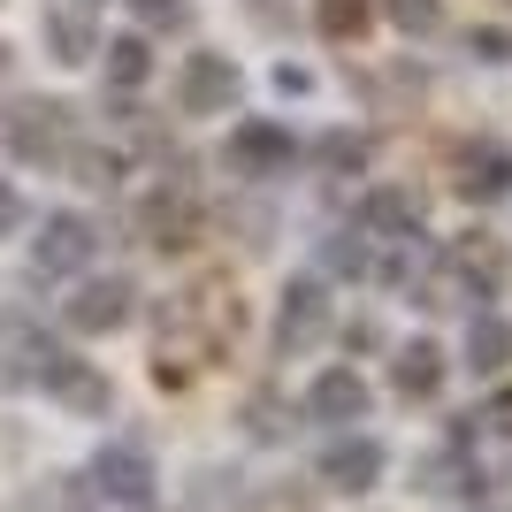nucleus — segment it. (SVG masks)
<instances>
[{
	"label": "nucleus",
	"mask_w": 512,
	"mask_h": 512,
	"mask_svg": "<svg viewBox=\"0 0 512 512\" xmlns=\"http://www.w3.org/2000/svg\"><path fill=\"white\" fill-rule=\"evenodd\" d=\"M0 62H8V46H0Z\"/></svg>",
	"instance_id": "c756f323"
},
{
	"label": "nucleus",
	"mask_w": 512,
	"mask_h": 512,
	"mask_svg": "<svg viewBox=\"0 0 512 512\" xmlns=\"http://www.w3.org/2000/svg\"><path fill=\"white\" fill-rule=\"evenodd\" d=\"M245 77L230 69V54H184L176 69V115H230Z\"/></svg>",
	"instance_id": "423d86ee"
},
{
	"label": "nucleus",
	"mask_w": 512,
	"mask_h": 512,
	"mask_svg": "<svg viewBox=\"0 0 512 512\" xmlns=\"http://www.w3.org/2000/svg\"><path fill=\"white\" fill-rule=\"evenodd\" d=\"M474 54L482 62H512V31H474Z\"/></svg>",
	"instance_id": "c85d7f7f"
},
{
	"label": "nucleus",
	"mask_w": 512,
	"mask_h": 512,
	"mask_svg": "<svg viewBox=\"0 0 512 512\" xmlns=\"http://www.w3.org/2000/svg\"><path fill=\"white\" fill-rule=\"evenodd\" d=\"M39 390H54L69 413H85V421H100L107 406H115V390H107V375L92 360H77V352H54L46 360V375H39Z\"/></svg>",
	"instance_id": "f8f14e48"
},
{
	"label": "nucleus",
	"mask_w": 512,
	"mask_h": 512,
	"mask_svg": "<svg viewBox=\"0 0 512 512\" xmlns=\"http://www.w3.org/2000/svg\"><path fill=\"white\" fill-rule=\"evenodd\" d=\"M367 161H375V138H367V130H321L314 138L321 176H367Z\"/></svg>",
	"instance_id": "aec40b11"
},
{
	"label": "nucleus",
	"mask_w": 512,
	"mask_h": 512,
	"mask_svg": "<svg viewBox=\"0 0 512 512\" xmlns=\"http://www.w3.org/2000/svg\"><path fill=\"white\" fill-rule=\"evenodd\" d=\"M46 39H54L62 62H92V54H100V16H92V0L54 8V16H46Z\"/></svg>",
	"instance_id": "a211bd4d"
},
{
	"label": "nucleus",
	"mask_w": 512,
	"mask_h": 512,
	"mask_svg": "<svg viewBox=\"0 0 512 512\" xmlns=\"http://www.w3.org/2000/svg\"><path fill=\"white\" fill-rule=\"evenodd\" d=\"M451 276H459V283H474V291L490 299L497 283L512 276V253H505V245H497V237L467 230V237H459V245H451Z\"/></svg>",
	"instance_id": "f3484780"
},
{
	"label": "nucleus",
	"mask_w": 512,
	"mask_h": 512,
	"mask_svg": "<svg viewBox=\"0 0 512 512\" xmlns=\"http://www.w3.org/2000/svg\"><path fill=\"white\" fill-rule=\"evenodd\" d=\"M329 321H337V314H329V291H321L314 276H291V283H283V306H276V352H283V360H299L306 344L329 337Z\"/></svg>",
	"instance_id": "0eeeda50"
},
{
	"label": "nucleus",
	"mask_w": 512,
	"mask_h": 512,
	"mask_svg": "<svg viewBox=\"0 0 512 512\" xmlns=\"http://www.w3.org/2000/svg\"><path fill=\"white\" fill-rule=\"evenodd\" d=\"M383 467H390V451L375 444L367 428H337V436L321 444V459H314L321 490H337V497H367L375 482H383Z\"/></svg>",
	"instance_id": "7ed1b4c3"
},
{
	"label": "nucleus",
	"mask_w": 512,
	"mask_h": 512,
	"mask_svg": "<svg viewBox=\"0 0 512 512\" xmlns=\"http://www.w3.org/2000/svg\"><path fill=\"white\" fill-rule=\"evenodd\" d=\"M383 16L398 23L406 39H428V31H436V16H444V8H436V0H383Z\"/></svg>",
	"instance_id": "393cba45"
},
{
	"label": "nucleus",
	"mask_w": 512,
	"mask_h": 512,
	"mask_svg": "<svg viewBox=\"0 0 512 512\" xmlns=\"http://www.w3.org/2000/svg\"><path fill=\"white\" fill-rule=\"evenodd\" d=\"M230 169L237 176H291L299 169V138L276 130V123H245L230 138Z\"/></svg>",
	"instance_id": "4468645a"
},
{
	"label": "nucleus",
	"mask_w": 512,
	"mask_h": 512,
	"mask_svg": "<svg viewBox=\"0 0 512 512\" xmlns=\"http://www.w3.org/2000/svg\"><path fill=\"white\" fill-rule=\"evenodd\" d=\"M237 291L222 276H207V283H192V291H176L169 306H161V337H176V329H184V344H192V352H207V360H222V352H230L237 344Z\"/></svg>",
	"instance_id": "f257e3e1"
},
{
	"label": "nucleus",
	"mask_w": 512,
	"mask_h": 512,
	"mask_svg": "<svg viewBox=\"0 0 512 512\" xmlns=\"http://www.w3.org/2000/svg\"><path fill=\"white\" fill-rule=\"evenodd\" d=\"M138 16H146L153 31H184V0H138Z\"/></svg>",
	"instance_id": "a878e982"
},
{
	"label": "nucleus",
	"mask_w": 512,
	"mask_h": 512,
	"mask_svg": "<svg viewBox=\"0 0 512 512\" xmlns=\"http://www.w3.org/2000/svg\"><path fill=\"white\" fill-rule=\"evenodd\" d=\"M360 230L367 237H383V245H421V199L413 192H367V207H360Z\"/></svg>",
	"instance_id": "dca6fc26"
},
{
	"label": "nucleus",
	"mask_w": 512,
	"mask_h": 512,
	"mask_svg": "<svg viewBox=\"0 0 512 512\" xmlns=\"http://www.w3.org/2000/svg\"><path fill=\"white\" fill-rule=\"evenodd\" d=\"M92 497H100V505H123V512H146L153 505V482H161V474H153V451L146 444H130V436H115V444H100L92 451Z\"/></svg>",
	"instance_id": "f03ea898"
},
{
	"label": "nucleus",
	"mask_w": 512,
	"mask_h": 512,
	"mask_svg": "<svg viewBox=\"0 0 512 512\" xmlns=\"http://www.w3.org/2000/svg\"><path fill=\"white\" fill-rule=\"evenodd\" d=\"M69 169H77V184L107 192V184H123V176H130V161L115 146H77V153H69Z\"/></svg>",
	"instance_id": "5701e85b"
},
{
	"label": "nucleus",
	"mask_w": 512,
	"mask_h": 512,
	"mask_svg": "<svg viewBox=\"0 0 512 512\" xmlns=\"http://www.w3.org/2000/svg\"><path fill=\"white\" fill-rule=\"evenodd\" d=\"M413 490L421 497H482L490 490V467L474 459V444H444V451H421Z\"/></svg>",
	"instance_id": "9d476101"
},
{
	"label": "nucleus",
	"mask_w": 512,
	"mask_h": 512,
	"mask_svg": "<svg viewBox=\"0 0 512 512\" xmlns=\"http://www.w3.org/2000/svg\"><path fill=\"white\" fill-rule=\"evenodd\" d=\"M130 306H138L130 276H92V283H77V299L62 306V321L77 329V337H107V329L130 321Z\"/></svg>",
	"instance_id": "1a4fd4ad"
},
{
	"label": "nucleus",
	"mask_w": 512,
	"mask_h": 512,
	"mask_svg": "<svg viewBox=\"0 0 512 512\" xmlns=\"http://www.w3.org/2000/svg\"><path fill=\"white\" fill-rule=\"evenodd\" d=\"M451 184H459V199H505L512 192V146H497V138H467L459 146V161H451Z\"/></svg>",
	"instance_id": "ddd939ff"
},
{
	"label": "nucleus",
	"mask_w": 512,
	"mask_h": 512,
	"mask_svg": "<svg viewBox=\"0 0 512 512\" xmlns=\"http://www.w3.org/2000/svg\"><path fill=\"white\" fill-rule=\"evenodd\" d=\"M138 230H146L153 253H184V245H199V230H207V214H199L192 184L176 176V184H161V192L138 207Z\"/></svg>",
	"instance_id": "39448f33"
},
{
	"label": "nucleus",
	"mask_w": 512,
	"mask_h": 512,
	"mask_svg": "<svg viewBox=\"0 0 512 512\" xmlns=\"http://www.w3.org/2000/svg\"><path fill=\"white\" fill-rule=\"evenodd\" d=\"M367 375L360 367H321L314 383H306V398H299V421H321V428H352V421H367Z\"/></svg>",
	"instance_id": "6e6552de"
},
{
	"label": "nucleus",
	"mask_w": 512,
	"mask_h": 512,
	"mask_svg": "<svg viewBox=\"0 0 512 512\" xmlns=\"http://www.w3.org/2000/svg\"><path fill=\"white\" fill-rule=\"evenodd\" d=\"M92 253H100V230L85 214H46L39 237H31V276L39 283H62V276H85Z\"/></svg>",
	"instance_id": "20e7f679"
},
{
	"label": "nucleus",
	"mask_w": 512,
	"mask_h": 512,
	"mask_svg": "<svg viewBox=\"0 0 512 512\" xmlns=\"http://www.w3.org/2000/svg\"><path fill=\"white\" fill-rule=\"evenodd\" d=\"M62 146H69V107L23 100L16 115H8V153H16V161H62Z\"/></svg>",
	"instance_id": "9b49d317"
},
{
	"label": "nucleus",
	"mask_w": 512,
	"mask_h": 512,
	"mask_svg": "<svg viewBox=\"0 0 512 512\" xmlns=\"http://www.w3.org/2000/svg\"><path fill=\"white\" fill-rule=\"evenodd\" d=\"M367 16H375L367 0H314V31L321 39H360Z\"/></svg>",
	"instance_id": "b1692460"
},
{
	"label": "nucleus",
	"mask_w": 512,
	"mask_h": 512,
	"mask_svg": "<svg viewBox=\"0 0 512 512\" xmlns=\"http://www.w3.org/2000/svg\"><path fill=\"white\" fill-rule=\"evenodd\" d=\"M390 390H398L406 406H428V398L444 390V352H436L428 337L398 344V352H390Z\"/></svg>",
	"instance_id": "2eb2a0df"
},
{
	"label": "nucleus",
	"mask_w": 512,
	"mask_h": 512,
	"mask_svg": "<svg viewBox=\"0 0 512 512\" xmlns=\"http://www.w3.org/2000/svg\"><path fill=\"white\" fill-rule=\"evenodd\" d=\"M344 344H352V352H383V321H352V329H344Z\"/></svg>",
	"instance_id": "cd10ccee"
},
{
	"label": "nucleus",
	"mask_w": 512,
	"mask_h": 512,
	"mask_svg": "<svg viewBox=\"0 0 512 512\" xmlns=\"http://www.w3.org/2000/svg\"><path fill=\"white\" fill-rule=\"evenodd\" d=\"M237 421H245V436H253V444H283V436H291V421H283V398H276V390H253Z\"/></svg>",
	"instance_id": "4be33fe9"
},
{
	"label": "nucleus",
	"mask_w": 512,
	"mask_h": 512,
	"mask_svg": "<svg viewBox=\"0 0 512 512\" xmlns=\"http://www.w3.org/2000/svg\"><path fill=\"white\" fill-rule=\"evenodd\" d=\"M16 230H23V192L0 176V237H16Z\"/></svg>",
	"instance_id": "bb28decb"
},
{
	"label": "nucleus",
	"mask_w": 512,
	"mask_h": 512,
	"mask_svg": "<svg viewBox=\"0 0 512 512\" xmlns=\"http://www.w3.org/2000/svg\"><path fill=\"white\" fill-rule=\"evenodd\" d=\"M107 54V85L115 92H138L153 77V54H146V39H115V46H100Z\"/></svg>",
	"instance_id": "412c9836"
},
{
	"label": "nucleus",
	"mask_w": 512,
	"mask_h": 512,
	"mask_svg": "<svg viewBox=\"0 0 512 512\" xmlns=\"http://www.w3.org/2000/svg\"><path fill=\"white\" fill-rule=\"evenodd\" d=\"M467 367L482 375V383L512 367V321L505 314H474L467 321Z\"/></svg>",
	"instance_id": "6ab92c4d"
}]
</instances>
